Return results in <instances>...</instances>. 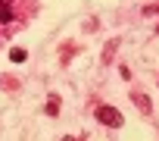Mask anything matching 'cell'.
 I'll list each match as a JSON object with an SVG mask.
<instances>
[{
    "label": "cell",
    "mask_w": 159,
    "mask_h": 141,
    "mask_svg": "<svg viewBox=\"0 0 159 141\" xmlns=\"http://www.w3.org/2000/svg\"><path fill=\"white\" fill-rule=\"evenodd\" d=\"M62 141H75V138H62Z\"/></svg>",
    "instance_id": "cell-7"
},
{
    "label": "cell",
    "mask_w": 159,
    "mask_h": 141,
    "mask_svg": "<svg viewBox=\"0 0 159 141\" xmlns=\"http://www.w3.org/2000/svg\"><path fill=\"white\" fill-rule=\"evenodd\" d=\"M97 122H100V125H109V129H119L125 119H122V113H119L116 107H109V104H100V107H97Z\"/></svg>",
    "instance_id": "cell-1"
},
{
    "label": "cell",
    "mask_w": 159,
    "mask_h": 141,
    "mask_svg": "<svg viewBox=\"0 0 159 141\" xmlns=\"http://www.w3.org/2000/svg\"><path fill=\"white\" fill-rule=\"evenodd\" d=\"M0 3H7V7H10V3H13V0H0Z\"/></svg>",
    "instance_id": "cell-6"
},
{
    "label": "cell",
    "mask_w": 159,
    "mask_h": 141,
    "mask_svg": "<svg viewBox=\"0 0 159 141\" xmlns=\"http://www.w3.org/2000/svg\"><path fill=\"white\" fill-rule=\"evenodd\" d=\"M134 104H137V110H140V113H150V110H153V104H150V97H147V94H134Z\"/></svg>",
    "instance_id": "cell-2"
},
{
    "label": "cell",
    "mask_w": 159,
    "mask_h": 141,
    "mask_svg": "<svg viewBox=\"0 0 159 141\" xmlns=\"http://www.w3.org/2000/svg\"><path fill=\"white\" fill-rule=\"evenodd\" d=\"M25 56H28V53H25L22 47H16V50H10V60H13V63H22Z\"/></svg>",
    "instance_id": "cell-5"
},
{
    "label": "cell",
    "mask_w": 159,
    "mask_h": 141,
    "mask_svg": "<svg viewBox=\"0 0 159 141\" xmlns=\"http://www.w3.org/2000/svg\"><path fill=\"white\" fill-rule=\"evenodd\" d=\"M59 113V94H50L47 97V116H56Z\"/></svg>",
    "instance_id": "cell-3"
},
{
    "label": "cell",
    "mask_w": 159,
    "mask_h": 141,
    "mask_svg": "<svg viewBox=\"0 0 159 141\" xmlns=\"http://www.w3.org/2000/svg\"><path fill=\"white\" fill-rule=\"evenodd\" d=\"M0 22H13V10L7 3H0Z\"/></svg>",
    "instance_id": "cell-4"
},
{
    "label": "cell",
    "mask_w": 159,
    "mask_h": 141,
    "mask_svg": "<svg viewBox=\"0 0 159 141\" xmlns=\"http://www.w3.org/2000/svg\"><path fill=\"white\" fill-rule=\"evenodd\" d=\"M156 32H159V25H156Z\"/></svg>",
    "instance_id": "cell-8"
}]
</instances>
